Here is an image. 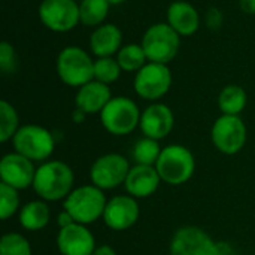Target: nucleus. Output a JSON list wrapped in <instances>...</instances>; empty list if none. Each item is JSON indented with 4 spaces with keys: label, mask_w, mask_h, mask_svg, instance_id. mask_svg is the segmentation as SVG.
<instances>
[{
    "label": "nucleus",
    "mask_w": 255,
    "mask_h": 255,
    "mask_svg": "<svg viewBox=\"0 0 255 255\" xmlns=\"http://www.w3.org/2000/svg\"><path fill=\"white\" fill-rule=\"evenodd\" d=\"M73 185L72 167L60 160H48L37 167L33 190L45 202H60L73 191Z\"/></svg>",
    "instance_id": "nucleus-1"
},
{
    "label": "nucleus",
    "mask_w": 255,
    "mask_h": 255,
    "mask_svg": "<svg viewBox=\"0 0 255 255\" xmlns=\"http://www.w3.org/2000/svg\"><path fill=\"white\" fill-rule=\"evenodd\" d=\"M106 203L108 199L105 191L88 184L73 188V191L63 200V209L73 217L75 223L90 226L99 218H103Z\"/></svg>",
    "instance_id": "nucleus-2"
},
{
    "label": "nucleus",
    "mask_w": 255,
    "mask_h": 255,
    "mask_svg": "<svg viewBox=\"0 0 255 255\" xmlns=\"http://www.w3.org/2000/svg\"><path fill=\"white\" fill-rule=\"evenodd\" d=\"M55 70L64 85L81 88L94 79V60L81 46L70 45L57 55Z\"/></svg>",
    "instance_id": "nucleus-3"
},
{
    "label": "nucleus",
    "mask_w": 255,
    "mask_h": 255,
    "mask_svg": "<svg viewBox=\"0 0 255 255\" xmlns=\"http://www.w3.org/2000/svg\"><path fill=\"white\" fill-rule=\"evenodd\" d=\"M155 169L163 182L172 187H178L193 178L196 170V160L187 146L172 143L161 149Z\"/></svg>",
    "instance_id": "nucleus-4"
},
{
    "label": "nucleus",
    "mask_w": 255,
    "mask_h": 255,
    "mask_svg": "<svg viewBox=\"0 0 255 255\" xmlns=\"http://www.w3.org/2000/svg\"><path fill=\"white\" fill-rule=\"evenodd\" d=\"M140 109L134 100L126 96L112 97L100 112L103 128L114 136H127L140 124Z\"/></svg>",
    "instance_id": "nucleus-5"
},
{
    "label": "nucleus",
    "mask_w": 255,
    "mask_h": 255,
    "mask_svg": "<svg viewBox=\"0 0 255 255\" xmlns=\"http://www.w3.org/2000/svg\"><path fill=\"white\" fill-rule=\"evenodd\" d=\"M140 45L148 61L169 64L179 52L181 36L167 22H155L146 28Z\"/></svg>",
    "instance_id": "nucleus-6"
},
{
    "label": "nucleus",
    "mask_w": 255,
    "mask_h": 255,
    "mask_svg": "<svg viewBox=\"0 0 255 255\" xmlns=\"http://www.w3.org/2000/svg\"><path fill=\"white\" fill-rule=\"evenodd\" d=\"M12 143L16 152L39 163L48 161L55 149V139L52 133L37 124L21 126L15 133Z\"/></svg>",
    "instance_id": "nucleus-7"
},
{
    "label": "nucleus",
    "mask_w": 255,
    "mask_h": 255,
    "mask_svg": "<svg viewBox=\"0 0 255 255\" xmlns=\"http://www.w3.org/2000/svg\"><path fill=\"white\" fill-rule=\"evenodd\" d=\"M172 82L173 76L167 64L148 61L134 73L133 88L140 99L157 102L169 93Z\"/></svg>",
    "instance_id": "nucleus-8"
},
{
    "label": "nucleus",
    "mask_w": 255,
    "mask_h": 255,
    "mask_svg": "<svg viewBox=\"0 0 255 255\" xmlns=\"http://www.w3.org/2000/svg\"><path fill=\"white\" fill-rule=\"evenodd\" d=\"M130 169V161L124 155L109 152L94 160L90 167V179L93 185L103 191L115 190L124 185Z\"/></svg>",
    "instance_id": "nucleus-9"
},
{
    "label": "nucleus",
    "mask_w": 255,
    "mask_h": 255,
    "mask_svg": "<svg viewBox=\"0 0 255 255\" xmlns=\"http://www.w3.org/2000/svg\"><path fill=\"white\" fill-rule=\"evenodd\" d=\"M211 140L226 155L241 152L247 143V126L244 120L239 115H221L211 128Z\"/></svg>",
    "instance_id": "nucleus-10"
},
{
    "label": "nucleus",
    "mask_w": 255,
    "mask_h": 255,
    "mask_svg": "<svg viewBox=\"0 0 255 255\" xmlns=\"http://www.w3.org/2000/svg\"><path fill=\"white\" fill-rule=\"evenodd\" d=\"M169 253L170 255H223L221 245L196 226L178 229L172 236Z\"/></svg>",
    "instance_id": "nucleus-11"
},
{
    "label": "nucleus",
    "mask_w": 255,
    "mask_h": 255,
    "mask_svg": "<svg viewBox=\"0 0 255 255\" xmlns=\"http://www.w3.org/2000/svg\"><path fill=\"white\" fill-rule=\"evenodd\" d=\"M37 15L40 22L55 33L70 31L81 24L79 3L75 0H42Z\"/></svg>",
    "instance_id": "nucleus-12"
},
{
    "label": "nucleus",
    "mask_w": 255,
    "mask_h": 255,
    "mask_svg": "<svg viewBox=\"0 0 255 255\" xmlns=\"http://www.w3.org/2000/svg\"><path fill=\"white\" fill-rule=\"evenodd\" d=\"M139 217L140 208L137 199L130 194H120L108 200L102 220L108 229L114 232H126L137 223Z\"/></svg>",
    "instance_id": "nucleus-13"
},
{
    "label": "nucleus",
    "mask_w": 255,
    "mask_h": 255,
    "mask_svg": "<svg viewBox=\"0 0 255 255\" xmlns=\"http://www.w3.org/2000/svg\"><path fill=\"white\" fill-rule=\"evenodd\" d=\"M36 170L37 167H34V161L16 151L4 154L0 160L1 182L16 188L18 191L33 187Z\"/></svg>",
    "instance_id": "nucleus-14"
},
{
    "label": "nucleus",
    "mask_w": 255,
    "mask_h": 255,
    "mask_svg": "<svg viewBox=\"0 0 255 255\" xmlns=\"http://www.w3.org/2000/svg\"><path fill=\"white\" fill-rule=\"evenodd\" d=\"M175 126V115L172 109L164 105L154 102L149 106H146L140 115V124L139 128L142 130L143 136L161 140L166 136L170 134Z\"/></svg>",
    "instance_id": "nucleus-15"
},
{
    "label": "nucleus",
    "mask_w": 255,
    "mask_h": 255,
    "mask_svg": "<svg viewBox=\"0 0 255 255\" xmlns=\"http://www.w3.org/2000/svg\"><path fill=\"white\" fill-rule=\"evenodd\" d=\"M57 248L61 255H93L96 238L84 224L73 223L69 227L60 229L57 235Z\"/></svg>",
    "instance_id": "nucleus-16"
},
{
    "label": "nucleus",
    "mask_w": 255,
    "mask_h": 255,
    "mask_svg": "<svg viewBox=\"0 0 255 255\" xmlns=\"http://www.w3.org/2000/svg\"><path fill=\"white\" fill-rule=\"evenodd\" d=\"M161 178L155 169V166H131L127 179L124 182V188L127 194L134 199H148L151 197L160 187Z\"/></svg>",
    "instance_id": "nucleus-17"
},
{
    "label": "nucleus",
    "mask_w": 255,
    "mask_h": 255,
    "mask_svg": "<svg viewBox=\"0 0 255 255\" xmlns=\"http://www.w3.org/2000/svg\"><path fill=\"white\" fill-rule=\"evenodd\" d=\"M167 24L182 37L193 36L200 27V13L199 10L185 0H175L169 4Z\"/></svg>",
    "instance_id": "nucleus-18"
},
{
    "label": "nucleus",
    "mask_w": 255,
    "mask_h": 255,
    "mask_svg": "<svg viewBox=\"0 0 255 255\" xmlns=\"http://www.w3.org/2000/svg\"><path fill=\"white\" fill-rule=\"evenodd\" d=\"M90 51L94 57H114L123 46V31L118 25L105 22L96 27L88 40Z\"/></svg>",
    "instance_id": "nucleus-19"
},
{
    "label": "nucleus",
    "mask_w": 255,
    "mask_h": 255,
    "mask_svg": "<svg viewBox=\"0 0 255 255\" xmlns=\"http://www.w3.org/2000/svg\"><path fill=\"white\" fill-rule=\"evenodd\" d=\"M112 99V93L109 85L99 82L96 79L90 81L88 84L78 88V93L75 96V105L76 109L85 112L87 115L99 114L105 109V106Z\"/></svg>",
    "instance_id": "nucleus-20"
},
{
    "label": "nucleus",
    "mask_w": 255,
    "mask_h": 255,
    "mask_svg": "<svg viewBox=\"0 0 255 255\" xmlns=\"http://www.w3.org/2000/svg\"><path fill=\"white\" fill-rule=\"evenodd\" d=\"M51 221V211L48 202L39 199L31 200L21 206L18 212V223L27 232H39L43 230Z\"/></svg>",
    "instance_id": "nucleus-21"
},
{
    "label": "nucleus",
    "mask_w": 255,
    "mask_h": 255,
    "mask_svg": "<svg viewBox=\"0 0 255 255\" xmlns=\"http://www.w3.org/2000/svg\"><path fill=\"white\" fill-rule=\"evenodd\" d=\"M248 94L241 85H226L218 96V108L223 115H241L247 108Z\"/></svg>",
    "instance_id": "nucleus-22"
},
{
    "label": "nucleus",
    "mask_w": 255,
    "mask_h": 255,
    "mask_svg": "<svg viewBox=\"0 0 255 255\" xmlns=\"http://www.w3.org/2000/svg\"><path fill=\"white\" fill-rule=\"evenodd\" d=\"M109 7L111 4L108 0H81L79 3L81 24L94 28L105 24L109 15Z\"/></svg>",
    "instance_id": "nucleus-23"
},
{
    "label": "nucleus",
    "mask_w": 255,
    "mask_h": 255,
    "mask_svg": "<svg viewBox=\"0 0 255 255\" xmlns=\"http://www.w3.org/2000/svg\"><path fill=\"white\" fill-rule=\"evenodd\" d=\"M115 58L118 64L121 66L123 72H127V73H136L148 63L146 54L140 43L123 45L118 54L115 55Z\"/></svg>",
    "instance_id": "nucleus-24"
},
{
    "label": "nucleus",
    "mask_w": 255,
    "mask_h": 255,
    "mask_svg": "<svg viewBox=\"0 0 255 255\" xmlns=\"http://www.w3.org/2000/svg\"><path fill=\"white\" fill-rule=\"evenodd\" d=\"M161 146L158 143V140L151 139L143 136L142 139H139L133 149H131V158L136 164H142V166H155L160 154H161Z\"/></svg>",
    "instance_id": "nucleus-25"
},
{
    "label": "nucleus",
    "mask_w": 255,
    "mask_h": 255,
    "mask_svg": "<svg viewBox=\"0 0 255 255\" xmlns=\"http://www.w3.org/2000/svg\"><path fill=\"white\" fill-rule=\"evenodd\" d=\"M19 127L16 109L7 100H0V142L6 143L12 140Z\"/></svg>",
    "instance_id": "nucleus-26"
},
{
    "label": "nucleus",
    "mask_w": 255,
    "mask_h": 255,
    "mask_svg": "<svg viewBox=\"0 0 255 255\" xmlns=\"http://www.w3.org/2000/svg\"><path fill=\"white\" fill-rule=\"evenodd\" d=\"M123 73L121 66L118 64L115 57H102L94 60V79L111 85L120 79Z\"/></svg>",
    "instance_id": "nucleus-27"
},
{
    "label": "nucleus",
    "mask_w": 255,
    "mask_h": 255,
    "mask_svg": "<svg viewBox=\"0 0 255 255\" xmlns=\"http://www.w3.org/2000/svg\"><path fill=\"white\" fill-rule=\"evenodd\" d=\"M0 255H33V253L31 245L24 235L10 232L0 239Z\"/></svg>",
    "instance_id": "nucleus-28"
},
{
    "label": "nucleus",
    "mask_w": 255,
    "mask_h": 255,
    "mask_svg": "<svg viewBox=\"0 0 255 255\" xmlns=\"http://www.w3.org/2000/svg\"><path fill=\"white\" fill-rule=\"evenodd\" d=\"M19 194L18 190L7 185V184H0V218L3 221L9 220L13 217L16 212H19Z\"/></svg>",
    "instance_id": "nucleus-29"
},
{
    "label": "nucleus",
    "mask_w": 255,
    "mask_h": 255,
    "mask_svg": "<svg viewBox=\"0 0 255 255\" xmlns=\"http://www.w3.org/2000/svg\"><path fill=\"white\" fill-rule=\"evenodd\" d=\"M18 58L12 43L3 40L0 42V70L4 75H10L16 70Z\"/></svg>",
    "instance_id": "nucleus-30"
},
{
    "label": "nucleus",
    "mask_w": 255,
    "mask_h": 255,
    "mask_svg": "<svg viewBox=\"0 0 255 255\" xmlns=\"http://www.w3.org/2000/svg\"><path fill=\"white\" fill-rule=\"evenodd\" d=\"M224 22V15L218 7H211L208 9L206 15H205V24L208 28L211 30H220L221 25Z\"/></svg>",
    "instance_id": "nucleus-31"
},
{
    "label": "nucleus",
    "mask_w": 255,
    "mask_h": 255,
    "mask_svg": "<svg viewBox=\"0 0 255 255\" xmlns=\"http://www.w3.org/2000/svg\"><path fill=\"white\" fill-rule=\"evenodd\" d=\"M73 223H75L73 217H72L67 211H64V209H63V212H60V214L57 215V226H58L60 229L69 227V226H72Z\"/></svg>",
    "instance_id": "nucleus-32"
},
{
    "label": "nucleus",
    "mask_w": 255,
    "mask_h": 255,
    "mask_svg": "<svg viewBox=\"0 0 255 255\" xmlns=\"http://www.w3.org/2000/svg\"><path fill=\"white\" fill-rule=\"evenodd\" d=\"M239 7L248 15H255V0H239Z\"/></svg>",
    "instance_id": "nucleus-33"
},
{
    "label": "nucleus",
    "mask_w": 255,
    "mask_h": 255,
    "mask_svg": "<svg viewBox=\"0 0 255 255\" xmlns=\"http://www.w3.org/2000/svg\"><path fill=\"white\" fill-rule=\"evenodd\" d=\"M93 255H118V254H117V251H115L112 247H109V245H99V247L94 250Z\"/></svg>",
    "instance_id": "nucleus-34"
},
{
    "label": "nucleus",
    "mask_w": 255,
    "mask_h": 255,
    "mask_svg": "<svg viewBox=\"0 0 255 255\" xmlns=\"http://www.w3.org/2000/svg\"><path fill=\"white\" fill-rule=\"evenodd\" d=\"M85 117H87V114L85 112H82V111H79V109H75V112H73V121L75 123H82L84 120H85Z\"/></svg>",
    "instance_id": "nucleus-35"
},
{
    "label": "nucleus",
    "mask_w": 255,
    "mask_h": 255,
    "mask_svg": "<svg viewBox=\"0 0 255 255\" xmlns=\"http://www.w3.org/2000/svg\"><path fill=\"white\" fill-rule=\"evenodd\" d=\"M108 1H109L111 6H115V4H121V3H124V1H127V0H108Z\"/></svg>",
    "instance_id": "nucleus-36"
}]
</instances>
